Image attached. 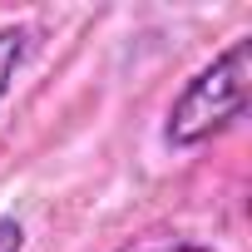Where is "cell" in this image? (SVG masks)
Wrapping results in <instances>:
<instances>
[{"instance_id":"1","label":"cell","mask_w":252,"mask_h":252,"mask_svg":"<svg viewBox=\"0 0 252 252\" xmlns=\"http://www.w3.org/2000/svg\"><path fill=\"white\" fill-rule=\"evenodd\" d=\"M247 99H252V40L242 35L178 89V99L168 109V124H163V139L173 149L208 144L213 134L232 129L247 114Z\"/></svg>"},{"instance_id":"2","label":"cell","mask_w":252,"mask_h":252,"mask_svg":"<svg viewBox=\"0 0 252 252\" xmlns=\"http://www.w3.org/2000/svg\"><path fill=\"white\" fill-rule=\"evenodd\" d=\"M25 45H30V30L25 25H0V99H5L10 84H15V69L25 60Z\"/></svg>"},{"instance_id":"3","label":"cell","mask_w":252,"mask_h":252,"mask_svg":"<svg viewBox=\"0 0 252 252\" xmlns=\"http://www.w3.org/2000/svg\"><path fill=\"white\" fill-rule=\"evenodd\" d=\"M0 252H25V227H20V218H0Z\"/></svg>"},{"instance_id":"4","label":"cell","mask_w":252,"mask_h":252,"mask_svg":"<svg viewBox=\"0 0 252 252\" xmlns=\"http://www.w3.org/2000/svg\"><path fill=\"white\" fill-rule=\"evenodd\" d=\"M158 252H213V247H198V242H173V247H158Z\"/></svg>"}]
</instances>
